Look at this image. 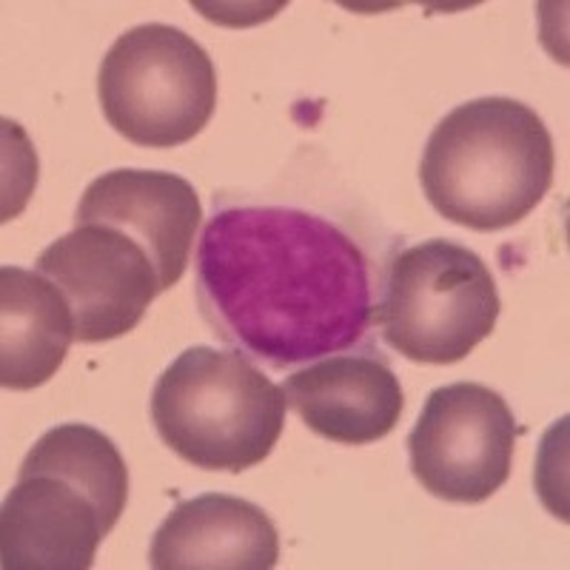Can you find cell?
<instances>
[{"label":"cell","instance_id":"1","mask_svg":"<svg viewBox=\"0 0 570 570\" xmlns=\"http://www.w3.org/2000/svg\"><path fill=\"white\" fill-rule=\"evenodd\" d=\"M351 220L288 200L217 197L197 246L195 297L220 343L272 371L374 351L391 257Z\"/></svg>","mask_w":570,"mask_h":570},{"label":"cell","instance_id":"2","mask_svg":"<svg viewBox=\"0 0 570 570\" xmlns=\"http://www.w3.org/2000/svg\"><path fill=\"white\" fill-rule=\"evenodd\" d=\"M553 137L513 98H476L434 126L420 160L428 203L448 223L502 232L522 223L553 186Z\"/></svg>","mask_w":570,"mask_h":570},{"label":"cell","instance_id":"3","mask_svg":"<svg viewBox=\"0 0 570 570\" xmlns=\"http://www.w3.org/2000/svg\"><path fill=\"white\" fill-rule=\"evenodd\" d=\"M285 409L283 389L248 356L212 345L183 351L151 391L157 436L200 471L243 473L268 460Z\"/></svg>","mask_w":570,"mask_h":570},{"label":"cell","instance_id":"4","mask_svg":"<svg viewBox=\"0 0 570 570\" xmlns=\"http://www.w3.org/2000/svg\"><path fill=\"white\" fill-rule=\"evenodd\" d=\"M497 279L485 259L454 240H422L391 254L376 328L411 363L451 365L497 328Z\"/></svg>","mask_w":570,"mask_h":570},{"label":"cell","instance_id":"5","mask_svg":"<svg viewBox=\"0 0 570 570\" xmlns=\"http://www.w3.org/2000/svg\"><path fill=\"white\" fill-rule=\"evenodd\" d=\"M98 98L120 137L142 149H177L212 120L217 69L183 29L142 23L120 35L106 52Z\"/></svg>","mask_w":570,"mask_h":570},{"label":"cell","instance_id":"6","mask_svg":"<svg viewBox=\"0 0 570 570\" xmlns=\"http://www.w3.org/2000/svg\"><path fill=\"white\" fill-rule=\"evenodd\" d=\"M517 416L499 391L451 383L431 391L409 434L414 480L431 497L480 505L511 480Z\"/></svg>","mask_w":570,"mask_h":570},{"label":"cell","instance_id":"7","mask_svg":"<svg viewBox=\"0 0 570 570\" xmlns=\"http://www.w3.org/2000/svg\"><path fill=\"white\" fill-rule=\"evenodd\" d=\"M35 272L52 279L69 299L75 340L86 345L126 337L160 294V277L146 248L100 223L75 226L46 246Z\"/></svg>","mask_w":570,"mask_h":570},{"label":"cell","instance_id":"8","mask_svg":"<svg viewBox=\"0 0 570 570\" xmlns=\"http://www.w3.org/2000/svg\"><path fill=\"white\" fill-rule=\"evenodd\" d=\"M75 223H100L129 234L155 263L160 292H169L186 274L203 206L197 188L171 171L115 169L86 186Z\"/></svg>","mask_w":570,"mask_h":570},{"label":"cell","instance_id":"9","mask_svg":"<svg viewBox=\"0 0 570 570\" xmlns=\"http://www.w3.org/2000/svg\"><path fill=\"white\" fill-rule=\"evenodd\" d=\"M285 402L314 434L337 445L385 440L405 409L400 376L383 356L334 354L285 376Z\"/></svg>","mask_w":570,"mask_h":570},{"label":"cell","instance_id":"10","mask_svg":"<svg viewBox=\"0 0 570 570\" xmlns=\"http://www.w3.org/2000/svg\"><path fill=\"white\" fill-rule=\"evenodd\" d=\"M106 537L98 505L52 473L18 476L0 508L7 570H89Z\"/></svg>","mask_w":570,"mask_h":570},{"label":"cell","instance_id":"11","mask_svg":"<svg viewBox=\"0 0 570 570\" xmlns=\"http://www.w3.org/2000/svg\"><path fill=\"white\" fill-rule=\"evenodd\" d=\"M279 533L259 505L228 493L183 499L149 548L155 570H272Z\"/></svg>","mask_w":570,"mask_h":570},{"label":"cell","instance_id":"12","mask_svg":"<svg viewBox=\"0 0 570 570\" xmlns=\"http://www.w3.org/2000/svg\"><path fill=\"white\" fill-rule=\"evenodd\" d=\"M71 343L75 314L58 285L29 268H0V385L40 389L58 374Z\"/></svg>","mask_w":570,"mask_h":570},{"label":"cell","instance_id":"13","mask_svg":"<svg viewBox=\"0 0 570 570\" xmlns=\"http://www.w3.org/2000/svg\"><path fill=\"white\" fill-rule=\"evenodd\" d=\"M52 473L98 505L106 531H115L129 502V468L115 442L86 422L49 428L20 462L18 476Z\"/></svg>","mask_w":570,"mask_h":570}]
</instances>
